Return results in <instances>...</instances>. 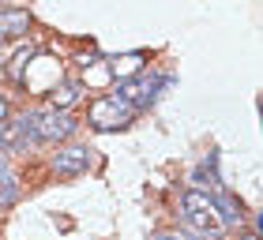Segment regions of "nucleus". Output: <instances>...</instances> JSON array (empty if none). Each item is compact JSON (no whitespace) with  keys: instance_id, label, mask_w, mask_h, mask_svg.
Segmentation results:
<instances>
[{"instance_id":"nucleus-7","label":"nucleus","mask_w":263,"mask_h":240,"mask_svg":"<svg viewBox=\"0 0 263 240\" xmlns=\"http://www.w3.org/2000/svg\"><path fill=\"white\" fill-rule=\"evenodd\" d=\"M207 195H211V203H214V210H218V218H222L226 229H237V225L245 222V207H241V199H237L233 191L222 184V180L207 191Z\"/></svg>"},{"instance_id":"nucleus-14","label":"nucleus","mask_w":263,"mask_h":240,"mask_svg":"<svg viewBox=\"0 0 263 240\" xmlns=\"http://www.w3.org/2000/svg\"><path fill=\"white\" fill-rule=\"evenodd\" d=\"M154 240H184V233H158Z\"/></svg>"},{"instance_id":"nucleus-17","label":"nucleus","mask_w":263,"mask_h":240,"mask_svg":"<svg viewBox=\"0 0 263 240\" xmlns=\"http://www.w3.org/2000/svg\"><path fill=\"white\" fill-rule=\"evenodd\" d=\"M0 8H4V4H0Z\"/></svg>"},{"instance_id":"nucleus-2","label":"nucleus","mask_w":263,"mask_h":240,"mask_svg":"<svg viewBox=\"0 0 263 240\" xmlns=\"http://www.w3.org/2000/svg\"><path fill=\"white\" fill-rule=\"evenodd\" d=\"M136 120V109L121 98V94H98L87 105V124L94 131H121Z\"/></svg>"},{"instance_id":"nucleus-11","label":"nucleus","mask_w":263,"mask_h":240,"mask_svg":"<svg viewBox=\"0 0 263 240\" xmlns=\"http://www.w3.org/2000/svg\"><path fill=\"white\" fill-rule=\"evenodd\" d=\"M23 195V184H19V176L8 169V162L0 158V210H8V207H15Z\"/></svg>"},{"instance_id":"nucleus-15","label":"nucleus","mask_w":263,"mask_h":240,"mask_svg":"<svg viewBox=\"0 0 263 240\" xmlns=\"http://www.w3.org/2000/svg\"><path fill=\"white\" fill-rule=\"evenodd\" d=\"M241 240H259V233H245V236H241Z\"/></svg>"},{"instance_id":"nucleus-16","label":"nucleus","mask_w":263,"mask_h":240,"mask_svg":"<svg viewBox=\"0 0 263 240\" xmlns=\"http://www.w3.org/2000/svg\"><path fill=\"white\" fill-rule=\"evenodd\" d=\"M0 64H4V60H0Z\"/></svg>"},{"instance_id":"nucleus-6","label":"nucleus","mask_w":263,"mask_h":240,"mask_svg":"<svg viewBox=\"0 0 263 240\" xmlns=\"http://www.w3.org/2000/svg\"><path fill=\"white\" fill-rule=\"evenodd\" d=\"M90 147H83V143H68V147H57V154L49 158V169L57 176H83L90 169Z\"/></svg>"},{"instance_id":"nucleus-10","label":"nucleus","mask_w":263,"mask_h":240,"mask_svg":"<svg viewBox=\"0 0 263 240\" xmlns=\"http://www.w3.org/2000/svg\"><path fill=\"white\" fill-rule=\"evenodd\" d=\"M79 98H83V83H76V79H61L49 90V105L53 109H71Z\"/></svg>"},{"instance_id":"nucleus-9","label":"nucleus","mask_w":263,"mask_h":240,"mask_svg":"<svg viewBox=\"0 0 263 240\" xmlns=\"http://www.w3.org/2000/svg\"><path fill=\"white\" fill-rule=\"evenodd\" d=\"M105 64H109V75L117 83H124V79H132V75L143 71L147 56H143V53H124V56H105Z\"/></svg>"},{"instance_id":"nucleus-13","label":"nucleus","mask_w":263,"mask_h":240,"mask_svg":"<svg viewBox=\"0 0 263 240\" xmlns=\"http://www.w3.org/2000/svg\"><path fill=\"white\" fill-rule=\"evenodd\" d=\"M8 116H11V105H8V98H0V124H4Z\"/></svg>"},{"instance_id":"nucleus-5","label":"nucleus","mask_w":263,"mask_h":240,"mask_svg":"<svg viewBox=\"0 0 263 240\" xmlns=\"http://www.w3.org/2000/svg\"><path fill=\"white\" fill-rule=\"evenodd\" d=\"M34 147H42L38 139H34V128H30V113H23L15 120H4L0 124V150L4 154H30Z\"/></svg>"},{"instance_id":"nucleus-12","label":"nucleus","mask_w":263,"mask_h":240,"mask_svg":"<svg viewBox=\"0 0 263 240\" xmlns=\"http://www.w3.org/2000/svg\"><path fill=\"white\" fill-rule=\"evenodd\" d=\"M38 53H42V49H38V45H23V49H19L15 56H11V60H8V75H11V79H15V83H19V79H23V71H27V64H30V60H34V56H38Z\"/></svg>"},{"instance_id":"nucleus-1","label":"nucleus","mask_w":263,"mask_h":240,"mask_svg":"<svg viewBox=\"0 0 263 240\" xmlns=\"http://www.w3.org/2000/svg\"><path fill=\"white\" fill-rule=\"evenodd\" d=\"M181 222H184V229L192 233L196 240H222L226 233V225L218 218V210H214V203L207 191H199V188H188L184 195H181Z\"/></svg>"},{"instance_id":"nucleus-3","label":"nucleus","mask_w":263,"mask_h":240,"mask_svg":"<svg viewBox=\"0 0 263 240\" xmlns=\"http://www.w3.org/2000/svg\"><path fill=\"white\" fill-rule=\"evenodd\" d=\"M117 94L132 105V109H151L154 102H158V94L165 90V87H173V75H154V71H139V75H132V79H124V83H117Z\"/></svg>"},{"instance_id":"nucleus-8","label":"nucleus","mask_w":263,"mask_h":240,"mask_svg":"<svg viewBox=\"0 0 263 240\" xmlns=\"http://www.w3.org/2000/svg\"><path fill=\"white\" fill-rule=\"evenodd\" d=\"M30 27H34V15L27 8H0V45L27 38Z\"/></svg>"},{"instance_id":"nucleus-4","label":"nucleus","mask_w":263,"mask_h":240,"mask_svg":"<svg viewBox=\"0 0 263 240\" xmlns=\"http://www.w3.org/2000/svg\"><path fill=\"white\" fill-rule=\"evenodd\" d=\"M30 128H34V139H38V143H61V139H68L71 131L79 128V120L71 116L68 109L42 105V109L30 113Z\"/></svg>"}]
</instances>
